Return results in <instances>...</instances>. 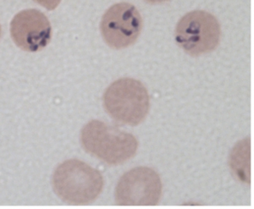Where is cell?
Returning <instances> with one entry per match:
<instances>
[{"mask_svg":"<svg viewBox=\"0 0 254 209\" xmlns=\"http://www.w3.org/2000/svg\"><path fill=\"white\" fill-rule=\"evenodd\" d=\"M56 195L67 204H92L104 189V177L96 168L81 160L69 159L61 163L53 175Z\"/></svg>","mask_w":254,"mask_h":209,"instance_id":"6da1fadb","label":"cell"},{"mask_svg":"<svg viewBox=\"0 0 254 209\" xmlns=\"http://www.w3.org/2000/svg\"><path fill=\"white\" fill-rule=\"evenodd\" d=\"M81 142L85 151L110 165L126 163L135 156L138 148L132 134L98 119L82 128Z\"/></svg>","mask_w":254,"mask_h":209,"instance_id":"7a4b0ae2","label":"cell"},{"mask_svg":"<svg viewBox=\"0 0 254 209\" xmlns=\"http://www.w3.org/2000/svg\"><path fill=\"white\" fill-rule=\"evenodd\" d=\"M104 107L111 118L123 125L136 126L147 117L150 99L142 82L133 78L119 79L108 87Z\"/></svg>","mask_w":254,"mask_h":209,"instance_id":"3957f363","label":"cell"},{"mask_svg":"<svg viewBox=\"0 0 254 209\" xmlns=\"http://www.w3.org/2000/svg\"><path fill=\"white\" fill-rule=\"evenodd\" d=\"M175 36L182 50L196 57L213 52L219 46L221 28L214 15L204 10H193L180 20Z\"/></svg>","mask_w":254,"mask_h":209,"instance_id":"277c9868","label":"cell"},{"mask_svg":"<svg viewBox=\"0 0 254 209\" xmlns=\"http://www.w3.org/2000/svg\"><path fill=\"white\" fill-rule=\"evenodd\" d=\"M142 30V19L135 6L127 2L116 3L102 18L100 31L108 46L123 50L136 43Z\"/></svg>","mask_w":254,"mask_h":209,"instance_id":"5b68a950","label":"cell"},{"mask_svg":"<svg viewBox=\"0 0 254 209\" xmlns=\"http://www.w3.org/2000/svg\"><path fill=\"white\" fill-rule=\"evenodd\" d=\"M161 179L148 167H136L122 175L116 188V203L123 206H153L162 196Z\"/></svg>","mask_w":254,"mask_h":209,"instance_id":"8992f818","label":"cell"},{"mask_svg":"<svg viewBox=\"0 0 254 209\" xmlns=\"http://www.w3.org/2000/svg\"><path fill=\"white\" fill-rule=\"evenodd\" d=\"M12 40L26 52H38L48 46L52 38L49 19L38 9H24L15 15L10 23Z\"/></svg>","mask_w":254,"mask_h":209,"instance_id":"52a82bcc","label":"cell"},{"mask_svg":"<svg viewBox=\"0 0 254 209\" xmlns=\"http://www.w3.org/2000/svg\"><path fill=\"white\" fill-rule=\"evenodd\" d=\"M250 140H243L231 152L230 167L242 182L250 183Z\"/></svg>","mask_w":254,"mask_h":209,"instance_id":"ba28073f","label":"cell"},{"mask_svg":"<svg viewBox=\"0 0 254 209\" xmlns=\"http://www.w3.org/2000/svg\"><path fill=\"white\" fill-rule=\"evenodd\" d=\"M33 1L38 3L39 5L43 6L48 10H54L56 9L61 2V0H33Z\"/></svg>","mask_w":254,"mask_h":209,"instance_id":"9c48e42d","label":"cell"},{"mask_svg":"<svg viewBox=\"0 0 254 209\" xmlns=\"http://www.w3.org/2000/svg\"><path fill=\"white\" fill-rule=\"evenodd\" d=\"M145 2L147 3H153V4H156V3H162L167 2L169 0H144Z\"/></svg>","mask_w":254,"mask_h":209,"instance_id":"30bf717a","label":"cell"},{"mask_svg":"<svg viewBox=\"0 0 254 209\" xmlns=\"http://www.w3.org/2000/svg\"><path fill=\"white\" fill-rule=\"evenodd\" d=\"M0 36H1V26H0Z\"/></svg>","mask_w":254,"mask_h":209,"instance_id":"8fae6325","label":"cell"}]
</instances>
